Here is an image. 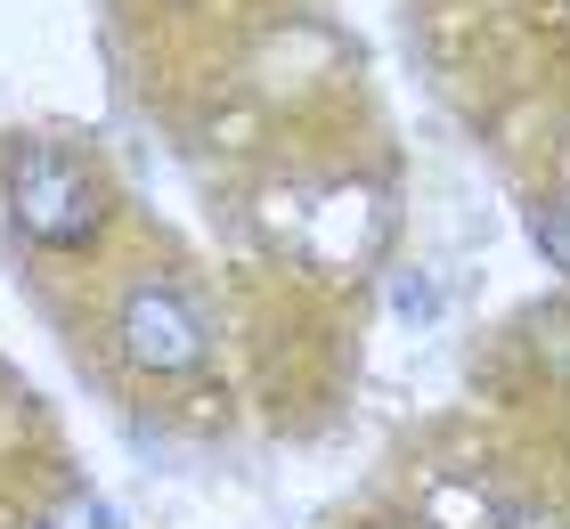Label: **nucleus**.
Wrapping results in <instances>:
<instances>
[{
	"label": "nucleus",
	"mask_w": 570,
	"mask_h": 529,
	"mask_svg": "<svg viewBox=\"0 0 570 529\" xmlns=\"http://www.w3.org/2000/svg\"><path fill=\"white\" fill-rule=\"evenodd\" d=\"M9 212H17V228L33 236V245L82 253L90 236L107 228V188H98V172L82 164V155H66V147H17Z\"/></svg>",
	"instance_id": "obj_1"
},
{
	"label": "nucleus",
	"mask_w": 570,
	"mask_h": 529,
	"mask_svg": "<svg viewBox=\"0 0 570 529\" xmlns=\"http://www.w3.org/2000/svg\"><path fill=\"white\" fill-rule=\"evenodd\" d=\"M115 334H122V351H131V366H147V375H188L204 359V310L164 277H139L131 294H122Z\"/></svg>",
	"instance_id": "obj_2"
},
{
	"label": "nucleus",
	"mask_w": 570,
	"mask_h": 529,
	"mask_svg": "<svg viewBox=\"0 0 570 529\" xmlns=\"http://www.w3.org/2000/svg\"><path fill=\"white\" fill-rule=\"evenodd\" d=\"M530 236H538V253L570 277V204H538V212H530Z\"/></svg>",
	"instance_id": "obj_3"
}]
</instances>
